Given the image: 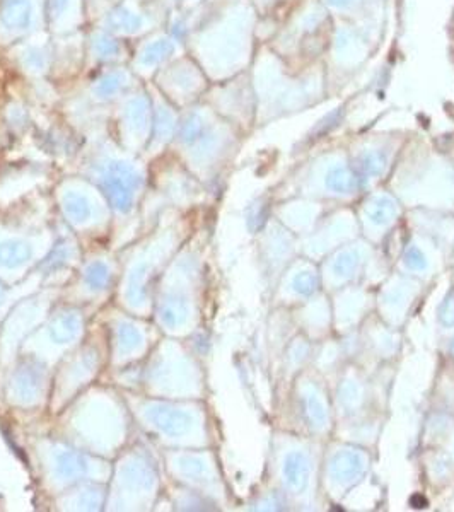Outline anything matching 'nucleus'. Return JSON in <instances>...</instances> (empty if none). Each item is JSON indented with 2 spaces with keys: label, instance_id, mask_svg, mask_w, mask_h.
<instances>
[{
  "label": "nucleus",
  "instance_id": "nucleus-1",
  "mask_svg": "<svg viewBox=\"0 0 454 512\" xmlns=\"http://www.w3.org/2000/svg\"><path fill=\"white\" fill-rule=\"evenodd\" d=\"M169 11L161 0H117L94 23L111 35L135 43L168 23Z\"/></svg>",
  "mask_w": 454,
  "mask_h": 512
},
{
  "label": "nucleus",
  "instance_id": "nucleus-2",
  "mask_svg": "<svg viewBox=\"0 0 454 512\" xmlns=\"http://www.w3.org/2000/svg\"><path fill=\"white\" fill-rule=\"evenodd\" d=\"M149 82L178 110L200 103L212 84L204 69L188 52L159 70Z\"/></svg>",
  "mask_w": 454,
  "mask_h": 512
},
{
  "label": "nucleus",
  "instance_id": "nucleus-3",
  "mask_svg": "<svg viewBox=\"0 0 454 512\" xmlns=\"http://www.w3.org/2000/svg\"><path fill=\"white\" fill-rule=\"evenodd\" d=\"M7 69L19 81H52L55 40L48 31L0 50Z\"/></svg>",
  "mask_w": 454,
  "mask_h": 512
},
{
  "label": "nucleus",
  "instance_id": "nucleus-4",
  "mask_svg": "<svg viewBox=\"0 0 454 512\" xmlns=\"http://www.w3.org/2000/svg\"><path fill=\"white\" fill-rule=\"evenodd\" d=\"M187 53V45L166 26L132 43L129 67L140 81L149 82L159 70Z\"/></svg>",
  "mask_w": 454,
  "mask_h": 512
},
{
  "label": "nucleus",
  "instance_id": "nucleus-5",
  "mask_svg": "<svg viewBox=\"0 0 454 512\" xmlns=\"http://www.w3.org/2000/svg\"><path fill=\"white\" fill-rule=\"evenodd\" d=\"M47 30L45 0H0V50Z\"/></svg>",
  "mask_w": 454,
  "mask_h": 512
},
{
  "label": "nucleus",
  "instance_id": "nucleus-6",
  "mask_svg": "<svg viewBox=\"0 0 454 512\" xmlns=\"http://www.w3.org/2000/svg\"><path fill=\"white\" fill-rule=\"evenodd\" d=\"M132 55V43L111 35L110 31L89 24L86 28V65L84 72L110 67V65H129Z\"/></svg>",
  "mask_w": 454,
  "mask_h": 512
},
{
  "label": "nucleus",
  "instance_id": "nucleus-7",
  "mask_svg": "<svg viewBox=\"0 0 454 512\" xmlns=\"http://www.w3.org/2000/svg\"><path fill=\"white\" fill-rule=\"evenodd\" d=\"M45 12L52 36L76 35L89 26L86 0H45Z\"/></svg>",
  "mask_w": 454,
  "mask_h": 512
},
{
  "label": "nucleus",
  "instance_id": "nucleus-8",
  "mask_svg": "<svg viewBox=\"0 0 454 512\" xmlns=\"http://www.w3.org/2000/svg\"><path fill=\"white\" fill-rule=\"evenodd\" d=\"M374 2L376 0H321L323 6L349 21H357L359 16H364L362 11L366 7H373Z\"/></svg>",
  "mask_w": 454,
  "mask_h": 512
},
{
  "label": "nucleus",
  "instance_id": "nucleus-9",
  "mask_svg": "<svg viewBox=\"0 0 454 512\" xmlns=\"http://www.w3.org/2000/svg\"><path fill=\"white\" fill-rule=\"evenodd\" d=\"M115 2H117V0H86V4H88L89 24L101 18Z\"/></svg>",
  "mask_w": 454,
  "mask_h": 512
},
{
  "label": "nucleus",
  "instance_id": "nucleus-10",
  "mask_svg": "<svg viewBox=\"0 0 454 512\" xmlns=\"http://www.w3.org/2000/svg\"><path fill=\"white\" fill-rule=\"evenodd\" d=\"M250 2L251 7L255 9L258 16H270V14H274L275 9L282 4V2H286V0H248Z\"/></svg>",
  "mask_w": 454,
  "mask_h": 512
},
{
  "label": "nucleus",
  "instance_id": "nucleus-11",
  "mask_svg": "<svg viewBox=\"0 0 454 512\" xmlns=\"http://www.w3.org/2000/svg\"><path fill=\"white\" fill-rule=\"evenodd\" d=\"M210 0H181L180 2V11H192V9H197V7L204 6Z\"/></svg>",
  "mask_w": 454,
  "mask_h": 512
},
{
  "label": "nucleus",
  "instance_id": "nucleus-12",
  "mask_svg": "<svg viewBox=\"0 0 454 512\" xmlns=\"http://www.w3.org/2000/svg\"><path fill=\"white\" fill-rule=\"evenodd\" d=\"M168 11H175L180 7L181 0H161Z\"/></svg>",
  "mask_w": 454,
  "mask_h": 512
}]
</instances>
